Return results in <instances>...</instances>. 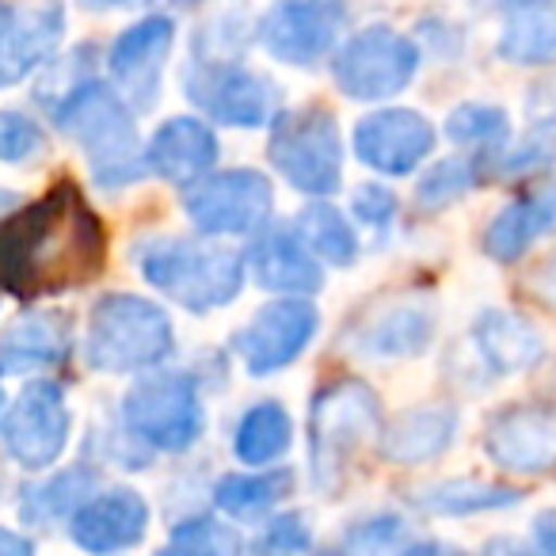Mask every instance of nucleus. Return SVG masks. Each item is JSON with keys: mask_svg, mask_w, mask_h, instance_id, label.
<instances>
[{"mask_svg": "<svg viewBox=\"0 0 556 556\" xmlns=\"http://www.w3.org/2000/svg\"><path fill=\"white\" fill-rule=\"evenodd\" d=\"M108 237L77 184L62 179L0 225V287L16 298L62 294L103 270Z\"/></svg>", "mask_w": 556, "mask_h": 556, "instance_id": "obj_1", "label": "nucleus"}, {"mask_svg": "<svg viewBox=\"0 0 556 556\" xmlns=\"http://www.w3.org/2000/svg\"><path fill=\"white\" fill-rule=\"evenodd\" d=\"M54 123L85 149L96 184L108 191H118L149 172L134 115L115 88L100 85V80H80L54 108Z\"/></svg>", "mask_w": 556, "mask_h": 556, "instance_id": "obj_2", "label": "nucleus"}, {"mask_svg": "<svg viewBox=\"0 0 556 556\" xmlns=\"http://www.w3.org/2000/svg\"><path fill=\"white\" fill-rule=\"evenodd\" d=\"M134 260L149 287L184 305L187 313L229 305L244 287V260L229 248L194 244L184 237H149L134 248Z\"/></svg>", "mask_w": 556, "mask_h": 556, "instance_id": "obj_3", "label": "nucleus"}, {"mask_svg": "<svg viewBox=\"0 0 556 556\" xmlns=\"http://www.w3.org/2000/svg\"><path fill=\"white\" fill-rule=\"evenodd\" d=\"M176 348L172 320L161 305L138 294H108L88 317V363L103 374L156 370Z\"/></svg>", "mask_w": 556, "mask_h": 556, "instance_id": "obj_4", "label": "nucleus"}, {"mask_svg": "<svg viewBox=\"0 0 556 556\" xmlns=\"http://www.w3.org/2000/svg\"><path fill=\"white\" fill-rule=\"evenodd\" d=\"M381 404L366 381L340 378L317 393L309 408V465L317 488H336L355 454L378 434Z\"/></svg>", "mask_w": 556, "mask_h": 556, "instance_id": "obj_5", "label": "nucleus"}, {"mask_svg": "<svg viewBox=\"0 0 556 556\" xmlns=\"http://www.w3.org/2000/svg\"><path fill=\"white\" fill-rule=\"evenodd\" d=\"M270 164L294 191L325 199L343 179V141L340 126L328 111L302 108L278 115L267 141Z\"/></svg>", "mask_w": 556, "mask_h": 556, "instance_id": "obj_6", "label": "nucleus"}, {"mask_svg": "<svg viewBox=\"0 0 556 556\" xmlns=\"http://www.w3.org/2000/svg\"><path fill=\"white\" fill-rule=\"evenodd\" d=\"M123 424L146 446L179 454L202 434L199 386L187 374H149L123 396Z\"/></svg>", "mask_w": 556, "mask_h": 556, "instance_id": "obj_7", "label": "nucleus"}, {"mask_svg": "<svg viewBox=\"0 0 556 556\" xmlns=\"http://www.w3.org/2000/svg\"><path fill=\"white\" fill-rule=\"evenodd\" d=\"M419 70V50L408 35L393 27H366L351 35L332 58V77L348 100L374 103L393 100L412 85Z\"/></svg>", "mask_w": 556, "mask_h": 556, "instance_id": "obj_8", "label": "nucleus"}, {"mask_svg": "<svg viewBox=\"0 0 556 556\" xmlns=\"http://www.w3.org/2000/svg\"><path fill=\"white\" fill-rule=\"evenodd\" d=\"M275 206L267 176L255 168H229L217 176H202L187 184L184 210L194 222V229L206 237H248L260 232Z\"/></svg>", "mask_w": 556, "mask_h": 556, "instance_id": "obj_9", "label": "nucleus"}, {"mask_svg": "<svg viewBox=\"0 0 556 556\" xmlns=\"http://www.w3.org/2000/svg\"><path fill=\"white\" fill-rule=\"evenodd\" d=\"M70 408L58 381H31L0 419V442L24 469H47L70 446Z\"/></svg>", "mask_w": 556, "mask_h": 556, "instance_id": "obj_10", "label": "nucleus"}, {"mask_svg": "<svg viewBox=\"0 0 556 556\" xmlns=\"http://www.w3.org/2000/svg\"><path fill=\"white\" fill-rule=\"evenodd\" d=\"M184 92L214 123L240 126V130L267 123L278 100L275 85L267 77H260L255 70H244V65H225L217 58L214 62H194L184 73Z\"/></svg>", "mask_w": 556, "mask_h": 556, "instance_id": "obj_11", "label": "nucleus"}, {"mask_svg": "<svg viewBox=\"0 0 556 556\" xmlns=\"http://www.w3.org/2000/svg\"><path fill=\"white\" fill-rule=\"evenodd\" d=\"M348 0H278L263 16L260 42L282 65H317L340 42Z\"/></svg>", "mask_w": 556, "mask_h": 556, "instance_id": "obj_12", "label": "nucleus"}, {"mask_svg": "<svg viewBox=\"0 0 556 556\" xmlns=\"http://www.w3.org/2000/svg\"><path fill=\"white\" fill-rule=\"evenodd\" d=\"M320 328V317L309 302L302 298H282L270 302L232 336V351L240 355L244 370L252 378H267L278 374L282 366H290L305 348L313 343Z\"/></svg>", "mask_w": 556, "mask_h": 556, "instance_id": "obj_13", "label": "nucleus"}, {"mask_svg": "<svg viewBox=\"0 0 556 556\" xmlns=\"http://www.w3.org/2000/svg\"><path fill=\"white\" fill-rule=\"evenodd\" d=\"M434 126L419 111L386 108L355 126V153L366 168L381 176H408L431 156Z\"/></svg>", "mask_w": 556, "mask_h": 556, "instance_id": "obj_14", "label": "nucleus"}, {"mask_svg": "<svg viewBox=\"0 0 556 556\" xmlns=\"http://www.w3.org/2000/svg\"><path fill=\"white\" fill-rule=\"evenodd\" d=\"M172 39H176V27L168 16H146L134 27H126L111 47V80H115L118 96L138 111L153 108L156 92H161V70L172 54Z\"/></svg>", "mask_w": 556, "mask_h": 556, "instance_id": "obj_15", "label": "nucleus"}, {"mask_svg": "<svg viewBox=\"0 0 556 556\" xmlns=\"http://www.w3.org/2000/svg\"><path fill=\"white\" fill-rule=\"evenodd\" d=\"M62 31L65 16L54 0L35 4V9L0 0V88H12L31 77L54 54Z\"/></svg>", "mask_w": 556, "mask_h": 556, "instance_id": "obj_16", "label": "nucleus"}, {"mask_svg": "<svg viewBox=\"0 0 556 556\" xmlns=\"http://www.w3.org/2000/svg\"><path fill=\"white\" fill-rule=\"evenodd\" d=\"M149 503L134 488H111V492L88 495L70 518V533L88 553H118L146 538Z\"/></svg>", "mask_w": 556, "mask_h": 556, "instance_id": "obj_17", "label": "nucleus"}, {"mask_svg": "<svg viewBox=\"0 0 556 556\" xmlns=\"http://www.w3.org/2000/svg\"><path fill=\"white\" fill-rule=\"evenodd\" d=\"M484 450L507 472H545L556 465V416L548 408H507L488 424Z\"/></svg>", "mask_w": 556, "mask_h": 556, "instance_id": "obj_18", "label": "nucleus"}, {"mask_svg": "<svg viewBox=\"0 0 556 556\" xmlns=\"http://www.w3.org/2000/svg\"><path fill=\"white\" fill-rule=\"evenodd\" d=\"M248 270L263 290L282 298H309L325 287V270L313 248L290 229H267L248 252Z\"/></svg>", "mask_w": 556, "mask_h": 556, "instance_id": "obj_19", "label": "nucleus"}, {"mask_svg": "<svg viewBox=\"0 0 556 556\" xmlns=\"http://www.w3.org/2000/svg\"><path fill=\"white\" fill-rule=\"evenodd\" d=\"M217 156H222V146H217L214 130L202 118H187V115L161 123L146 146L149 172H156L161 179L179 187L206 176L217 164Z\"/></svg>", "mask_w": 556, "mask_h": 556, "instance_id": "obj_20", "label": "nucleus"}, {"mask_svg": "<svg viewBox=\"0 0 556 556\" xmlns=\"http://www.w3.org/2000/svg\"><path fill=\"white\" fill-rule=\"evenodd\" d=\"M70 358V320L58 313H27L0 340V370L31 374Z\"/></svg>", "mask_w": 556, "mask_h": 556, "instance_id": "obj_21", "label": "nucleus"}, {"mask_svg": "<svg viewBox=\"0 0 556 556\" xmlns=\"http://www.w3.org/2000/svg\"><path fill=\"white\" fill-rule=\"evenodd\" d=\"M434 336V317L424 305H396L363 320L351 332V351L366 358H412L427 351Z\"/></svg>", "mask_w": 556, "mask_h": 556, "instance_id": "obj_22", "label": "nucleus"}, {"mask_svg": "<svg viewBox=\"0 0 556 556\" xmlns=\"http://www.w3.org/2000/svg\"><path fill=\"white\" fill-rule=\"evenodd\" d=\"M457 434V412L450 404L412 408L381 434V454L393 465H424L439 457Z\"/></svg>", "mask_w": 556, "mask_h": 556, "instance_id": "obj_23", "label": "nucleus"}, {"mask_svg": "<svg viewBox=\"0 0 556 556\" xmlns=\"http://www.w3.org/2000/svg\"><path fill=\"white\" fill-rule=\"evenodd\" d=\"M500 54L518 65L556 62V0H503Z\"/></svg>", "mask_w": 556, "mask_h": 556, "instance_id": "obj_24", "label": "nucleus"}, {"mask_svg": "<svg viewBox=\"0 0 556 556\" xmlns=\"http://www.w3.org/2000/svg\"><path fill=\"white\" fill-rule=\"evenodd\" d=\"M553 229H556V194H526V199H515L510 206H503L492 217V225L484 232V248L492 260L515 263L522 260L533 240H541Z\"/></svg>", "mask_w": 556, "mask_h": 556, "instance_id": "obj_25", "label": "nucleus"}, {"mask_svg": "<svg viewBox=\"0 0 556 556\" xmlns=\"http://www.w3.org/2000/svg\"><path fill=\"white\" fill-rule=\"evenodd\" d=\"M477 336V348L484 351L488 366L495 374H518L530 370L541 358V336L533 332V325H526L522 317H510V313H484L472 328Z\"/></svg>", "mask_w": 556, "mask_h": 556, "instance_id": "obj_26", "label": "nucleus"}, {"mask_svg": "<svg viewBox=\"0 0 556 556\" xmlns=\"http://www.w3.org/2000/svg\"><path fill=\"white\" fill-rule=\"evenodd\" d=\"M412 503L427 515H477V510H503L515 507L518 492L503 484H484V480H439L412 492Z\"/></svg>", "mask_w": 556, "mask_h": 556, "instance_id": "obj_27", "label": "nucleus"}, {"mask_svg": "<svg viewBox=\"0 0 556 556\" xmlns=\"http://www.w3.org/2000/svg\"><path fill=\"white\" fill-rule=\"evenodd\" d=\"M290 439H294V427H290L287 408L275 401H263L240 416L232 450L244 465H270L287 454Z\"/></svg>", "mask_w": 556, "mask_h": 556, "instance_id": "obj_28", "label": "nucleus"}, {"mask_svg": "<svg viewBox=\"0 0 556 556\" xmlns=\"http://www.w3.org/2000/svg\"><path fill=\"white\" fill-rule=\"evenodd\" d=\"M92 488H96L92 472L85 465H73V469L50 477L47 484L27 488L24 503H20V515H24V522H39V526L62 522V518H73V510L92 495Z\"/></svg>", "mask_w": 556, "mask_h": 556, "instance_id": "obj_29", "label": "nucleus"}, {"mask_svg": "<svg viewBox=\"0 0 556 556\" xmlns=\"http://www.w3.org/2000/svg\"><path fill=\"white\" fill-rule=\"evenodd\" d=\"M290 492V472H229L217 480L214 503L232 518H260Z\"/></svg>", "mask_w": 556, "mask_h": 556, "instance_id": "obj_30", "label": "nucleus"}, {"mask_svg": "<svg viewBox=\"0 0 556 556\" xmlns=\"http://www.w3.org/2000/svg\"><path fill=\"white\" fill-rule=\"evenodd\" d=\"M298 232H302V240L313 248L317 260H328L336 267H351L358 260V237L351 229V222L340 210L325 206V202H313V206L302 210Z\"/></svg>", "mask_w": 556, "mask_h": 556, "instance_id": "obj_31", "label": "nucleus"}, {"mask_svg": "<svg viewBox=\"0 0 556 556\" xmlns=\"http://www.w3.org/2000/svg\"><path fill=\"white\" fill-rule=\"evenodd\" d=\"M446 134L457 146L484 149L488 153V149H500L503 141L510 138V123L503 108H492V103H465V108L450 111Z\"/></svg>", "mask_w": 556, "mask_h": 556, "instance_id": "obj_32", "label": "nucleus"}, {"mask_svg": "<svg viewBox=\"0 0 556 556\" xmlns=\"http://www.w3.org/2000/svg\"><path fill=\"white\" fill-rule=\"evenodd\" d=\"M480 179V161L477 156H450V161L431 164L424 179L416 187V202L424 210H442L450 202H457L465 191H472Z\"/></svg>", "mask_w": 556, "mask_h": 556, "instance_id": "obj_33", "label": "nucleus"}, {"mask_svg": "<svg viewBox=\"0 0 556 556\" xmlns=\"http://www.w3.org/2000/svg\"><path fill=\"white\" fill-rule=\"evenodd\" d=\"M348 553H419V548H434L431 541H416L408 522L396 515H374L366 522H355L340 541Z\"/></svg>", "mask_w": 556, "mask_h": 556, "instance_id": "obj_34", "label": "nucleus"}, {"mask_svg": "<svg viewBox=\"0 0 556 556\" xmlns=\"http://www.w3.org/2000/svg\"><path fill=\"white\" fill-rule=\"evenodd\" d=\"M240 533L232 526L217 522V518H191V522H179L172 530L168 548L172 553H202V556H225L240 553Z\"/></svg>", "mask_w": 556, "mask_h": 556, "instance_id": "obj_35", "label": "nucleus"}, {"mask_svg": "<svg viewBox=\"0 0 556 556\" xmlns=\"http://www.w3.org/2000/svg\"><path fill=\"white\" fill-rule=\"evenodd\" d=\"M35 153H42V130L27 115L16 111H0V161L24 164Z\"/></svg>", "mask_w": 556, "mask_h": 556, "instance_id": "obj_36", "label": "nucleus"}, {"mask_svg": "<svg viewBox=\"0 0 556 556\" xmlns=\"http://www.w3.org/2000/svg\"><path fill=\"white\" fill-rule=\"evenodd\" d=\"M255 548H263V553H305V548H313L309 518H305L302 510H287V515L270 518V522L263 526Z\"/></svg>", "mask_w": 556, "mask_h": 556, "instance_id": "obj_37", "label": "nucleus"}, {"mask_svg": "<svg viewBox=\"0 0 556 556\" xmlns=\"http://www.w3.org/2000/svg\"><path fill=\"white\" fill-rule=\"evenodd\" d=\"M355 214L363 217L366 225H389L393 222V214H396V199H393V191L389 187H378V184H370V187H358V194H355Z\"/></svg>", "mask_w": 556, "mask_h": 556, "instance_id": "obj_38", "label": "nucleus"}, {"mask_svg": "<svg viewBox=\"0 0 556 556\" xmlns=\"http://www.w3.org/2000/svg\"><path fill=\"white\" fill-rule=\"evenodd\" d=\"M533 294H538L548 309H556V255L533 270Z\"/></svg>", "mask_w": 556, "mask_h": 556, "instance_id": "obj_39", "label": "nucleus"}, {"mask_svg": "<svg viewBox=\"0 0 556 556\" xmlns=\"http://www.w3.org/2000/svg\"><path fill=\"white\" fill-rule=\"evenodd\" d=\"M533 541H538V548L556 556V510L538 515V522H533Z\"/></svg>", "mask_w": 556, "mask_h": 556, "instance_id": "obj_40", "label": "nucleus"}, {"mask_svg": "<svg viewBox=\"0 0 556 556\" xmlns=\"http://www.w3.org/2000/svg\"><path fill=\"white\" fill-rule=\"evenodd\" d=\"M35 553V541L24 538V533H12L0 526V556H31Z\"/></svg>", "mask_w": 556, "mask_h": 556, "instance_id": "obj_41", "label": "nucleus"}, {"mask_svg": "<svg viewBox=\"0 0 556 556\" xmlns=\"http://www.w3.org/2000/svg\"><path fill=\"white\" fill-rule=\"evenodd\" d=\"M80 4L92 12H118V9H138L146 0H80Z\"/></svg>", "mask_w": 556, "mask_h": 556, "instance_id": "obj_42", "label": "nucleus"}, {"mask_svg": "<svg viewBox=\"0 0 556 556\" xmlns=\"http://www.w3.org/2000/svg\"><path fill=\"white\" fill-rule=\"evenodd\" d=\"M0 412H4V386H0Z\"/></svg>", "mask_w": 556, "mask_h": 556, "instance_id": "obj_43", "label": "nucleus"}, {"mask_svg": "<svg viewBox=\"0 0 556 556\" xmlns=\"http://www.w3.org/2000/svg\"><path fill=\"white\" fill-rule=\"evenodd\" d=\"M176 4H199V0H176Z\"/></svg>", "mask_w": 556, "mask_h": 556, "instance_id": "obj_44", "label": "nucleus"}]
</instances>
